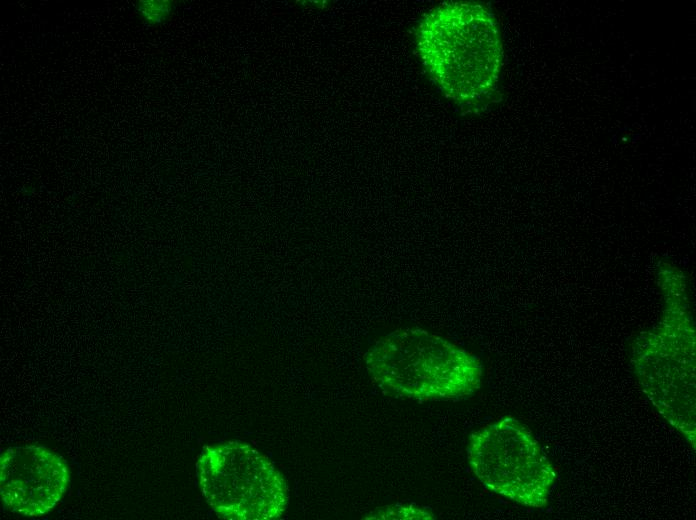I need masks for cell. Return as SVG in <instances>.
<instances>
[{
    "instance_id": "obj_4",
    "label": "cell",
    "mask_w": 696,
    "mask_h": 520,
    "mask_svg": "<svg viewBox=\"0 0 696 520\" xmlns=\"http://www.w3.org/2000/svg\"><path fill=\"white\" fill-rule=\"evenodd\" d=\"M471 472L488 490L529 508H543L556 471L532 431L504 417L472 432L466 447Z\"/></svg>"
},
{
    "instance_id": "obj_7",
    "label": "cell",
    "mask_w": 696,
    "mask_h": 520,
    "mask_svg": "<svg viewBox=\"0 0 696 520\" xmlns=\"http://www.w3.org/2000/svg\"><path fill=\"white\" fill-rule=\"evenodd\" d=\"M176 2L172 0H140L135 4L136 13L146 25L157 26L169 19Z\"/></svg>"
},
{
    "instance_id": "obj_2",
    "label": "cell",
    "mask_w": 696,
    "mask_h": 520,
    "mask_svg": "<svg viewBox=\"0 0 696 520\" xmlns=\"http://www.w3.org/2000/svg\"><path fill=\"white\" fill-rule=\"evenodd\" d=\"M366 369L386 393L417 401H459L481 387L480 360L447 338L422 328H400L376 340Z\"/></svg>"
},
{
    "instance_id": "obj_5",
    "label": "cell",
    "mask_w": 696,
    "mask_h": 520,
    "mask_svg": "<svg viewBox=\"0 0 696 520\" xmlns=\"http://www.w3.org/2000/svg\"><path fill=\"white\" fill-rule=\"evenodd\" d=\"M70 483L66 461L41 445L7 448L0 460V494L4 505L29 517L49 513Z\"/></svg>"
},
{
    "instance_id": "obj_3",
    "label": "cell",
    "mask_w": 696,
    "mask_h": 520,
    "mask_svg": "<svg viewBox=\"0 0 696 520\" xmlns=\"http://www.w3.org/2000/svg\"><path fill=\"white\" fill-rule=\"evenodd\" d=\"M198 485L212 510L231 520H275L288 507L287 483L270 459L248 443L206 446L196 463Z\"/></svg>"
},
{
    "instance_id": "obj_1",
    "label": "cell",
    "mask_w": 696,
    "mask_h": 520,
    "mask_svg": "<svg viewBox=\"0 0 696 520\" xmlns=\"http://www.w3.org/2000/svg\"><path fill=\"white\" fill-rule=\"evenodd\" d=\"M415 42L432 81L459 107L473 111L493 100L503 48L488 7L468 1L443 2L420 20Z\"/></svg>"
},
{
    "instance_id": "obj_6",
    "label": "cell",
    "mask_w": 696,
    "mask_h": 520,
    "mask_svg": "<svg viewBox=\"0 0 696 520\" xmlns=\"http://www.w3.org/2000/svg\"><path fill=\"white\" fill-rule=\"evenodd\" d=\"M364 519L369 520H433L436 515L427 507L415 503H395L378 507Z\"/></svg>"
}]
</instances>
